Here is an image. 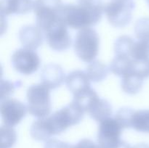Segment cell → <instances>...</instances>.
<instances>
[{"mask_svg": "<svg viewBox=\"0 0 149 148\" xmlns=\"http://www.w3.org/2000/svg\"><path fill=\"white\" fill-rule=\"evenodd\" d=\"M132 148H149V145L145 143H141L135 145L134 147H132Z\"/></svg>", "mask_w": 149, "mask_h": 148, "instance_id": "cell-27", "label": "cell"}, {"mask_svg": "<svg viewBox=\"0 0 149 148\" xmlns=\"http://www.w3.org/2000/svg\"><path fill=\"white\" fill-rule=\"evenodd\" d=\"M73 147L74 145L68 142L56 139H50L45 142L44 148H73Z\"/></svg>", "mask_w": 149, "mask_h": 148, "instance_id": "cell-25", "label": "cell"}, {"mask_svg": "<svg viewBox=\"0 0 149 148\" xmlns=\"http://www.w3.org/2000/svg\"><path fill=\"white\" fill-rule=\"evenodd\" d=\"M149 1V0H147V1Z\"/></svg>", "mask_w": 149, "mask_h": 148, "instance_id": "cell-30", "label": "cell"}, {"mask_svg": "<svg viewBox=\"0 0 149 148\" xmlns=\"http://www.w3.org/2000/svg\"><path fill=\"white\" fill-rule=\"evenodd\" d=\"M97 0H78L79 3H87V2H93Z\"/></svg>", "mask_w": 149, "mask_h": 148, "instance_id": "cell-28", "label": "cell"}, {"mask_svg": "<svg viewBox=\"0 0 149 148\" xmlns=\"http://www.w3.org/2000/svg\"><path fill=\"white\" fill-rule=\"evenodd\" d=\"M63 5L61 0H34L33 12L36 16V26L43 33L62 20Z\"/></svg>", "mask_w": 149, "mask_h": 148, "instance_id": "cell-4", "label": "cell"}, {"mask_svg": "<svg viewBox=\"0 0 149 148\" xmlns=\"http://www.w3.org/2000/svg\"><path fill=\"white\" fill-rule=\"evenodd\" d=\"M0 112L4 125L13 127L24 118L28 112V107L19 100L7 98L1 100Z\"/></svg>", "mask_w": 149, "mask_h": 148, "instance_id": "cell-10", "label": "cell"}, {"mask_svg": "<svg viewBox=\"0 0 149 148\" xmlns=\"http://www.w3.org/2000/svg\"><path fill=\"white\" fill-rule=\"evenodd\" d=\"M73 148H100L97 143H95L93 141L89 139H83L75 145H74Z\"/></svg>", "mask_w": 149, "mask_h": 148, "instance_id": "cell-26", "label": "cell"}, {"mask_svg": "<svg viewBox=\"0 0 149 148\" xmlns=\"http://www.w3.org/2000/svg\"><path fill=\"white\" fill-rule=\"evenodd\" d=\"M124 128L113 118L100 122L97 131V145L100 148H132L121 139Z\"/></svg>", "mask_w": 149, "mask_h": 148, "instance_id": "cell-6", "label": "cell"}, {"mask_svg": "<svg viewBox=\"0 0 149 148\" xmlns=\"http://www.w3.org/2000/svg\"><path fill=\"white\" fill-rule=\"evenodd\" d=\"M135 110L129 107H123L118 110L115 115V118L122 125L124 129H130L131 128V120H132V115Z\"/></svg>", "mask_w": 149, "mask_h": 148, "instance_id": "cell-24", "label": "cell"}, {"mask_svg": "<svg viewBox=\"0 0 149 148\" xmlns=\"http://www.w3.org/2000/svg\"><path fill=\"white\" fill-rule=\"evenodd\" d=\"M11 62L13 68L23 75L34 73L40 67L41 60L38 54L32 49L21 48L13 54Z\"/></svg>", "mask_w": 149, "mask_h": 148, "instance_id": "cell-8", "label": "cell"}, {"mask_svg": "<svg viewBox=\"0 0 149 148\" xmlns=\"http://www.w3.org/2000/svg\"><path fill=\"white\" fill-rule=\"evenodd\" d=\"M148 5H149V1H148Z\"/></svg>", "mask_w": 149, "mask_h": 148, "instance_id": "cell-29", "label": "cell"}, {"mask_svg": "<svg viewBox=\"0 0 149 148\" xmlns=\"http://www.w3.org/2000/svg\"><path fill=\"white\" fill-rule=\"evenodd\" d=\"M17 141V133L13 127L1 126V148H13Z\"/></svg>", "mask_w": 149, "mask_h": 148, "instance_id": "cell-22", "label": "cell"}, {"mask_svg": "<svg viewBox=\"0 0 149 148\" xmlns=\"http://www.w3.org/2000/svg\"><path fill=\"white\" fill-rule=\"evenodd\" d=\"M44 35L49 46L53 50L63 52L71 47L72 40L67 26L62 20L52 25Z\"/></svg>", "mask_w": 149, "mask_h": 148, "instance_id": "cell-9", "label": "cell"}, {"mask_svg": "<svg viewBox=\"0 0 149 148\" xmlns=\"http://www.w3.org/2000/svg\"><path fill=\"white\" fill-rule=\"evenodd\" d=\"M144 79L137 74L131 73L122 77L121 86L128 94H135L139 92L143 85Z\"/></svg>", "mask_w": 149, "mask_h": 148, "instance_id": "cell-16", "label": "cell"}, {"mask_svg": "<svg viewBox=\"0 0 149 148\" xmlns=\"http://www.w3.org/2000/svg\"><path fill=\"white\" fill-rule=\"evenodd\" d=\"M84 113L72 102L49 116L35 120L31 126V136L36 141L47 142L52 136L61 134L68 128L79 123Z\"/></svg>", "mask_w": 149, "mask_h": 148, "instance_id": "cell-1", "label": "cell"}, {"mask_svg": "<svg viewBox=\"0 0 149 148\" xmlns=\"http://www.w3.org/2000/svg\"><path fill=\"white\" fill-rule=\"evenodd\" d=\"M50 89L43 84L31 86L27 89L28 112L38 118L47 117L52 108L50 98Z\"/></svg>", "mask_w": 149, "mask_h": 148, "instance_id": "cell-3", "label": "cell"}, {"mask_svg": "<svg viewBox=\"0 0 149 148\" xmlns=\"http://www.w3.org/2000/svg\"><path fill=\"white\" fill-rule=\"evenodd\" d=\"M100 38L93 28L81 29L77 33L74 41L76 55L84 62H93L99 52Z\"/></svg>", "mask_w": 149, "mask_h": 148, "instance_id": "cell-5", "label": "cell"}, {"mask_svg": "<svg viewBox=\"0 0 149 148\" xmlns=\"http://www.w3.org/2000/svg\"><path fill=\"white\" fill-rule=\"evenodd\" d=\"M42 84L54 89L63 83L65 79V73L63 68L57 64L51 63L45 65L41 72L40 75Z\"/></svg>", "mask_w": 149, "mask_h": 148, "instance_id": "cell-12", "label": "cell"}, {"mask_svg": "<svg viewBox=\"0 0 149 148\" xmlns=\"http://www.w3.org/2000/svg\"><path fill=\"white\" fill-rule=\"evenodd\" d=\"M34 0H1V16L25 15L33 10Z\"/></svg>", "mask_w": 149, "mask_h": 148, "instance_id": "cell-13", "label": "cell"}, {"mask_svg": "<svg viewBox=\"0 0 149 148\" xmlns=\"http://www.w3.org/2000/svg\"><path fill=\"white\" fill-rule=\"evenodd\" d=\"M131 128L137 131L149 133V110H135L131 120Z\"/></svg>", "mask_w": 149, "mask_h": 148, "instance_id": "cell-19", "label": "cell"}, {"mask_svg": "<svg viewBox=\"0 0 149 148\" xmlns=\"http://www.w3.org/2000/svg\"><path fill=\"white\" fill-rule=\"evenodd\" d=\"M135 7L133 0H109L103 4V12L111 26L124 28L132 20Z\"/></svg>", "mask_w": 149, "mask_h": 148, "instance_id": "cell-7", "label": "cell"}, {"mask_svg": "<svg viewBox=\"0 0 149 148\" xmlns=\"http://www.w3.org/2000/svg\"><path fill=\"white\" fill-rule=\"evenodd\" d=\"M130 57L135 61L149 59V41L144 40L135 41Z\"/></svg>", "mask_w": 149, "mask_h": 148, "instance_id": "cell-21", "label": "cell"}, {"mask_svg": "<svg viewBox=\"0 0 149 148\" xmlns=\"http://www.w3.org/2000/svg\"><path fill=\"white\" fill-rule=\"evenodd\" d=\"M65 85L74 95L91 88L90 80L85 71L76 70L70 73L65 78Z\"/></svg>", "mask_w": 149, "mask_h": 148, "instance_id": "cell-15", "label": "cell"}, {"mask_svg": "<svg viewBox=\"0 0 149 148\" xmlns=\"http://www.w3.org/2000/svg\"><path fill=\"white\" fill-rule=\"evenodd\" d=\"M86 113H89L90 117L97 122H101L111 117L112 106L109 101L101 99L97 95L87 107Z\"/></svg>", "mask_w": 149, "mask_h": 148, "instance_id": "cell-14", "label": "cell"}, {"mask_svg": "<svg viewBox=\"0 0 149 148\" xmlns=\"http://www.w3.org/2000/svg\"><path fill=\"white\" fill-rule=\"evenodd\" d=\"M102 0L93 2L63 4L61 18L67 26L73 29H84L98 23L103 13Z\"/></svg>", "mask_w": 149, "mask_h": 148, "instance_id": "cell-2", "label": "cell"}, {"mask_svg": "<svg viewBox=\"0 0 149 148\" xmlns=\"http://www.w3.org/2000/svg\"><path fill=\"white\" fill-rule=\"evenodd\" d=\"M133 59L130 57L115 56L110 64V71L119 77H122L132 71Z\"/></svg>", "mask_w": 149, "mask_h": 148, "instance_id": "cell-17", "label": "cell"}, {"mask_svg": "<svg viewBox=\"0 0 149 148\" xmlns=\"http://www.w3.org/2000/svg\"><path fill=\"white\" fill-rule=\"evenodd\" d=\"M109 69L107 65L100 61H93L86 68L85 72L90 81L97 83L106 79L109 75Z\"/></svg>", "mask_w": 149, "mask_h": 148, "instance_id": "cell-18", "label": "cell"}, {"mask_svg": "<svg viewBox=\"0 0 149 148\" xmlns=\"http://www.w3.org/2000/svg\"><path fill=\"white\" fill-rule=\"evenodd\" d=\"M135 40L128 36H122L114 43V52L116 56L130 57Z\"/></svg>", "mask_w": 149, "mask_h": 148, "instance_id": "cell-20", "label": "cell"}, {"mask_svg": "<svg viewBox=\"0 0 149 148\" xmlns=\"http://www.w3.org/2000/svg\"><path fill=\"white\" fill-rule=\"evenodd\" d=\"M135 36L138 40L149 41V17H142L135 24Z\"/></svg>", "mask_w": 149, "mask_h": 148, "instance_id": "cell-23", "label": "cell"}, {"mask_svg": "<svg viewBox=\"0 0 149 148\" xmlns=\"http://www.w3.org/2000/svg\"><path fill=\"white\" fill-rule=\"evenodd\" d=\"M18 36L20 43L25 48L36 50L43 43L45 35L36 26L29 25L20 28Z\"/></svg>", "mask_w": 149, "mask_h": 148, "instance_id": "cell-11", "label": "cell"}]
</instances>
